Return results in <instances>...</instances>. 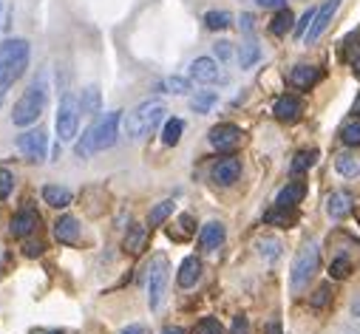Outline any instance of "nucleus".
<instances>
[{"label": "nucleus", "instance_id": "obj_12", "mask_svg": "<svg viewBox=\"0 0 360 334\" xmlns=\"http://www.w3.org/2000/svg\"><path fill=\"white\" fill-rule=\"evenodd\" d=\"M338 6H340V0H323V6L315 12L312 29H309V34H307V43H318V40H321V34L326 32V26H329V20L335 18Z\"/></svg>", "mask_w": 360, "mask_h": 334}, {"label": "nucleus", "instance_id": "obj_53", "mask_svg": "<svg viewBox=\"0 0 360 334\" xmlns=\"http://www.w3.org/2000/svg\"><path fill=\"white\" fill-rule=\"evenodd\" d=\"M51 334H63V331H51Z\"/></svg>", "mask_w": 360, "mask_h": 334}, {"label": "nucleus", "instance_id": "obj_54", "mask_svg": "<svg viewBox=\"0 0 360 334\" xmlns=\"http://www.w3.org/2000/svg\"><path fill=\"white\" fill-rule=\"evenodd\" d=\"M357 114H360V102H357Z\"/></svg>", "mask_w": 360, "mask_h": 334}, {"label": "nucleus", "instance_id": "obj_25", "mask_svg": "<svg viewBox=\"0 0 360 334\" xmlns=\"http://www.w3.org/2000/svg\"><path fill=\"white\" fill-rule=\"evenodd\" d=\"M182 133H185V122L182 119H167L165 128H162V142L173 147L179 139H182Z\"/></svg>", "mask_w": 360, "mask_h": 334}, {"label": "nucleus", "instance_id": "obj_33", "mask_svg": "<svg viewBox=\"0 0 360 334\" xmlns=\"http://www.w3.org/2000/svg\"><path fill=\"white\" fill-rule=\"evenodd\" d=\"M205 26H207L210 32H221V29L230 26V15H227V12H207V15H205Z\"/></svg>", "mask_w": 360, "mask_h": 334}, {"label": "nucleus", "instance_id": "obj_39", "mask_svg": "<svg viewBox=\"0 0 360 334\" xmlns=\"http://www.w3.org/2000/svg\"><path fill=\"white\" fill-rule=\"evenodd\" d=\"M329 272H332V278H349V275H352V261L335 258L332 267H329Z\"/></svg>", "mask_w": 360, "mask_h": 334}, {"label": "nucleus", "instance_id": "obj_26", "mask_svg": "<svg viewBox=\"0 0 360 334\" xmlns=\"http://www.w3.org/2000/svg\"><path fill=\"white\" fill-rule=\"evenodd\" d=\"M335 171L343 176V179H354L360 173V161L354 156H338L335 159Z\"/></svg>", "mask_w": 360, "mask_h": 334}, {"label": "nucleus", "instance_id": "obj_29", "mask_svg": "<svg viewBox=\"0 0 360 334\" xmlns=\"http://www.w3.org/2000/svg\"><path fill=\"white\" fill-rule=\"evenodd\" d=\"M216 102H219V97H216L213 91H202V94H196V97L191 100V108H193L196 114H207Z\"/></svg>", "mask_w": 360, "mask_h": 334}, {"label": "nucleus", "instance_id": "obj_17", "mask_svg": "<svg viewBox=\"0 0 360 334\" xmlns=\"http://www.w3.org/2000/svg\"><path fill=\"white\" fill-rule=\"evenodd\" d=\"M318 79H321V68H315V65H295V68L290 71V82H292L298 91L312 88Z\"/></svg>", "mask_w": 360, "mask_h": 334}, {"label": "nucleus", "instance_id": "obj_28", "mask_svg": "<svg viewBox=\"0 0 360 334\" xmlns=\"http://www.w3.org/2000/svg\"><path fill=\"white\" fill-rule=\"evenodd\" d=\"M79 108H82V114H85V116H91V114H97V111H100V91H97L94 86L82 91V97H79Z\"/></svg>", "mask_w": 360, "mask_h": 334}, {"label": "nucleus", "instance_id": "obj_50", "mask_svg": "<svg viewBox=\"0 0 360 334\" xmlns=\"http://www.w3.org/2000/svg\"><path fill=\"white\" fill-rule=\"evenodd\" d=\"M343 334H360V326H349Z\"/></svg>", "mask_w": 360, "mask_h": 334}, {"label": "nucleus", "instance_id": "obj_11", "mask_svg": "<svg viewBox=\"0 0 360 334\" xmlns=\"http://www.w3.org/2000/svg\"><path fill=\"white\" fill-rule=\"evenodd\" d=\"M241 128L238 125H230V122H224V125H216L210 133H207V139H210V145L216 147V150H233V147H238L241 145Z\"/></svg>", "mask_w": 360, "mask_h": 334}, {"label": "nucleus", "instance_id": "obj_49", "mask_svg": "<svg viewBox=\"0 0 360 334\" xmlns=\"http://www.w3.org/2000/svg\"><path fill=\"white\" fill-rule=\"evenodd\" d=\"M269 334H281V326L278 323H269Z\"/></svg>", "mask_w": 360, "mask_h": 334}, {"label": "nucleus", "instance_id": "obj_32", "mask_svg": "<svg viewBox=\"0 0 360 334\" xmlns=\"http://www.w3.org/2000/svg\"><path fill=\"white\" fill-rule=\"evenodd\" d=\"M340 139H343V145H349V147H360V119L346 122Z\"/></svg>", "mask_w": 360, "mask_h": 334}, {"label": "nucleus", "instance_id": "obj_23", "mask_svg": "<svg viewBox=\"0 0 360 334\" xmlns=\"http://www.w3.org/2000/svg\"><path fill=\"white\" fill-rule=\"evenodd\" d=\"M315 161H318V150H298L292 164H290V171H292V176H304Z\"/></svg>", "mask_w": 360, "mask_h": 334}, {"label": "nucleus", "instance_id": "obj_37", "mask_svg": "<svg viewBox=\"0 0 360 334\" xmlns=\"http://www.w3.org/2000/svg\"><path fill=\"white\" fill-rule=\"evenodd\" d=\"M312 20H315V9L304 12V18L295 23V37H298V40H307V34H309V29H312Z\"/></svg>", "mask_w": 360, "mask_h": 334}, {"label": "nucleus", "instance_id": "obj_36", "mask_svg": "<svg viewBox=\"0 0 360 334\" xmlns=\"http://www.w3.org/2000/svg\"><path fill=\"white\" fill-rule=\"evenodd\" d=\"M15 190V173L9 167H0V201L9 199V193Z\"/></svg>", "mask_w": 360, "mask_h": 334}, {"label": "nucleus", "instance_id": "obj_18", "mask_svg": "<svg viewBox=\"0 0 360 334\" xmlns=\"http://www.w3.org/2000/svg\"><path fill=\"white\" fill-rule=\"evenodd\" d=\"M301 100L298 97H290V94H284V97H278L276 100V105H273V114H276V119H281V122H292V119H298L301 116Z\"/></svg>", "mask_w": 360, "mask_h": 334}, {"label": "nucleus", "instance_id": "obj_21", "mask_svg": "<svg viewBox=\"0 0 360 334\" xmlns=\"http://www.w3.org/2000/svg\"><path fill=\"white\" fill-rule=\"evenodd\" d=\"M307 196V187L301 185V182H292V185H287L278 196H276V207H287V210H295L298 207V201Z\"/></svg>", "mask_w": 360, "mask_h": 334}, {"label": "nucleus", "instance_id": "obj_20", "mask_svg": "<svg viewBox=\"0 0 360 334\" xmlns=\"http://www.w3.org/2000/svg\"><path fill=\"white\" fill-rule=\"evenodd\" d=\"M71 199H74V196H71L68 187H60V185H46V187H43V201H46L49 207H54V210L68 207Z\"/></svg>", "mask_w": 360, "mask_h": 334}, {"label": "nucleus", "instance_id": "obj_22", "mask_svg": "<svg viewBox=\"0 0 360 334\" xmlns=\"http://www.w3.org/2000/svg\"><path fill=\"white\" fill-rule=\"evenodd\" d=\"M264 221L273 224V227H292L295 224V210H287V207H276L264 213Z\"/></svg>", "mask_w": 360, "mask_h": 334}, {"label": "nucleus", "instance_id": "obj_4", "mask_svg": "<svg viewBox=\"0 0 360 334\" xmlns=\"http://www.w3.org/2000/svg\"><path fill=\"white\" fill-rule=\"evenodd\" d=\"M318 267H321V249H318V243H315V241H307V243L298 249L295 264H292V278H290L292 292L307 289V283L315 278Z\"/></svg>", "mask_w": 360, "mask_h": 334}, {"label": "nucleus", "instance_id": "obj_24", "mask_svg": "<svg viewBox=\"0 0 360 334\" xmlns=\"http://www.w3.org/2000/svg\"><path fill=\"white\" fill-rule=\"evenodd\" d=\"M292 23H295L292 12H290V9H278V15L273 18V23H269V32H273L276 37H281V34H287L290 29H295Z\"/></svg>", "mask_w": 360, "mask_h": 334}, {"label": "nucleus", "instance_id": "obj_10", "mask_svg": "<svg viewBox=\"0 0 360 334\" xmlns=\"http://www.w3.org/2000/svg\"><path fill=\"white\" fill-rule=\"evenodd\" d=\"M238 176H241V161H238L236 156H224V159H219V161L213 164V171H210V179H213L216 185H221V187L236 185Z\"/></svg>", "mask_w": 360, "mask_h": 334}, {"label": "nucleus", "instance_id": "obj_13", "mask_svg": "<svg viewBox=\"0 0 360 334\" xmlns=\"http://www.w3.org/2000/svg\"><path fill=\"white\" fill-rule=\"evenodd\" d=\"M224 224L221 221H210V224H205L202 227V232H199V246L205 249V253H213V249H219L221 243H224Z\"/></svg>", "mask_w": 360, "mask_h": 334}, {"label": "nucleus", "instance_id": "obj_47", "mask_svg": "<svg viewBox=\"0 0 360 334\" xmlns=\"http://www.w3.org/2000/svg\"><path fill=\"white\" fill-rule=\"evenodd\" d=\"M122 334H148V331H145V326H128Z\"/></svg>", "mask_w": 360, "mask_h": 334}, {"label": "nucleus", "instance_id": "obj_38", "mask_svg": "<svg viewBox=\"0 0 360 334\" xmlns=\"http://www.w3.org/2000/svg\"><path fill=\"white\" fill-rule=\"evenodd\" d=\"M196 334H224V326H221L216 317H205V320L196 326Z\"/></svg>", "mask_w": 360, "mask_h": 334}, {"label": "nucleus", "instance_id": "obj_45", "mask_svg": "<svg viewBox=\"0 0 360 334\" xmlns=\"http://www.w3.org/2000/svg\"><path fill=\"white\" fill-rule=\"evenodd\" d=\"M258 6H266V9H273V6H276V9H287L284 0H258Z\"/></svg>", "mask_w": 360, "mask_h": 334}, {"label": "nucleus", "instance_id": "obj_51", "mask_svg": "<svg viewBox=\"0 0 360 334\" xmlns=\"http://www.w3.org/2000/svg\"><path fill=\"white\" fill-rule=\"evenodd\" d=\"M352 65H354V71H357V74H360V54H357V57H354V60H352Z\"/></svg>", "mask_w": 360, "mask_h": 334}, {"label": "nucleus", "instance_id": "obj_1", "mask_svg": "<svg viewBox=\"0 0 360 334\" xmlns=\"http://www.w3.org/2000/svg\"><path fill=\"white\" fill-rule=\"evenodd\" d=\"M120 122H122V114L120 111H108L103 114L91 128L82 133V139L77 142V156L79 159H88L100 150H108L117 145V136H120Z\"/></svg>", "mask_w": 360, "mask_h": 334}, {"label": "nucleus", "instance_id": "obj_8", "mask_svg": "<svg viewBox=\"0 0 360 334\" xmlns=\"http://www.w3.org/2000/svg\"><path fill=\"white\" fill-rule=\"evenodd\" d=\"M191 79L202 82V86H216V82H224V71L213 57H199L191 65Z\"/></svg>", "mask_w": 360, "mask_h": 334}, {"label": "nucleus", "instance_id": "obj_5", "mask_svg": "<svg viewBox=\"0 0 360 334\" xmlns=\"http://www.w3.org/2000/svg\"><path fill=\"white\" fill-rule=\"evenodd\" d=\"M43 108H46V86H43V82H32L29 91L15 102L12 122H15L18 128H26V125H32V122L40 119Z\"/></svg>", "mask_w": 360, "mask_h": 334}, {"label": "nucleus", "instance_id": "obj_46", "mask_svg": "<svg viewBox=\"0 0 360 334\" xmlns=\"http://www.w3.org/2000/svg\"><path fill=\"white\" fill-rule=\"evenodd\" d=\"M241 32L250 37V32H252V15H241Z\"/></svg>", "mask_w": 360, "mask_h": 334}, {"label": "nucleus", "instance_id": "obj_3", "mask_svg": "<svg viewBox=\"0 0 360 334\" xmlns=\"http://www.w3.org/2000/svg\"><path fill=\"white\" fill-rule=\"evenodd\" d=\"M162 116H165V105L159 100H148V102L136 105L125 116V136L128 139H145V136H150L159 128Z\"/></svg>", "mask_w": 360, "mask_h": 334}, {"label": "nucleus", "instance_id": "obj_43", "mask_svg": "<svg viewBox=\"0 0 360 334\" xmlns=\"http://www.w3.org/2000/svg\"><path fill=\"white\" fill-rule=\"evenodd\" d=\"M230 334H250V323H247V317H244V314H238V317L233 320Z\"/></svg>", "mask_w": 360, "mask_h": 334}, {"label": "nucleus", "instance_id": "obj_19", "mask_svg": "<svg viewBox=\"0 0 360 334\" xmlns=\"http://www.w3.org/2000/svg\"><path fill=\"white\" fill-rule=\"evenodd\" d=\"M54 238L60 243H77L79 241V221L74 215H63L54 221Z\"/></svg>", "mask_w": 360, "mask_h": 334}, {"label": "nucleus", "instance_id": "obj_40", "mask_svg": "<svg viewBox=\"0 0 360 334\" xmlns=\"http://www.w3.org/2000/svg\"><path fill=\"white\" fill-rule=\"evenodd\" d=\"M332 300V289L329 286H321V289H315V295H312V309H321V306H326Z\"/></svg>", "mask_w": 360, "mask_h": 334}, {"label": "nucleus", "instance_id": "obj_15", "mask_svg": "<svg viewBox=\"0 0 360 334\" xmlns=\"http://www.w3.org/2000/svg\"><path fill=\"white\" fill-rule=\"evenodd\" d=\"M202 278V261L196 255H188L182 261V267H179V275H176V283L182 286V289H191L196 286V281Z\"/></svg>", "mask_w": 360, "mask_h": 334}, {"label": "nucleus", "instance_id": "obj_7", "mask_svg": "<svg viewBox=\"0 0 360 334\" xmlns=\"http://www.w3.org/2000/svg\"><path fill=\"white\" fill-rule=\"evenodd\" d=\"M165 286H167V261H165V255H156L148 267V306L153 312L162 306Z\"/></svg>", "mask_w": 360, "mask_h": 334}, {"label": "nucleus", "instance_id": "obj_35", "mask_svg": "<svg viewBox=\"0 0 360 334\" xmlns=\"http://www.w3.org/2000/svg\"><path fill=\"white\" fill-rule=\"evenodd\" d=\"M162 88H167L170 94H188L191 91V79H185V76H167L162 82Z\"/></svg>", "mask_w": 360, "mask_h": 334}, {"label": "nucleus", "instance_id": "obj_9", "mask_svg": "<svg viewBox=\"0 0 360 334\" xmlns=\"http://www.w3.org/2000/svg\"><path fill=\"white\" fill-rule=\"evenodd\" d=\"M18 147H20V153L23 156H29L32 161H43L46 159V150H49V136H46V131H29V133H23L20 139H18Z\"/></svg>", "mask_w": 360, "mask_h": 334}, {"label": "nucleus", "instance_id": "obj_2", "mask_svg": "<svg viewBox=\"0 0 360 334\" xmlns=\"http://www.w3.org/2000/svg\"><path fill=\"white\" fill-rule=\"evenodd\" d=\"M29 57H32V48L20 37H15V40L9 37V40L0 43V88L15 86V82L26 74Z\"/></svg>", "mask_w": 360, "mask_h": 334}, {"label": "nucleus", "instance_id": "obj_42", "mask_svg": "<svg viewBox=\"0 0 360 334\" xmlns=\"http://www.w3.org/2000/svg\"><path fill=\"white\" fill-rule=\"evenodd\" d=\"M43 249H46V246H43L40 241H29V243L23 246V255H26V258H40Z\"/></svg>", "mask_w": 360, "mask_h": 334}, {"label": "nucleus", "instance_id": "obj_52", "mask_svg": "<svg viewBox=\"0 0 360 334\" xmlns=\"http://www.w3.org/2000/svg\"><path fill=\"white\" fill-rule=\"evenodd\" d=\"M354 314H360V300H357V303H354Z\"/></svg>", "mask_w": 360, "mask_h": 334}, {"label": "nucleus", "instance_id": "obj_41", "mask_svg": "<svg viewBox=\"0 0 360 334\" xmlns=\"http://www.w3.org/2000/svg\"><path fill=\"white\" fill-rule=\"evenodd\" d=\"M188 235H193V215H182V218H179L176 238H188Z\"/></svg>", "mask_w": 360, "mask_h": 334}, {"label": "nucleus", "instance_id": "obj_31", "mask_svg": "<svg viewBox=\"0 0 360 334\" xmlns=\"http://www.w3.org/2000/svg\"><path fill=\"white\" fill-rule=\"evenodd\" d=\"M170 213H173V201H162V204H156V207L150 210L148 224H150V227H159V224H165V221L170 218Z\"/></svg>", "mask_w": 360, "mask_h": 334}, {"label": "nucleus", "instance_id": "obj_48", "mask_svg": "<svg viewBox=\"0 0 360 334\" xmlns=\"http://www.w3.org/2000/svg\"><path fill=\"white\" fill-rule=\"evenodd\" d=\"M162 334H185V328H179V326H167Z\"/></svg>", "mask_w": 360, "mask_h": 334}, {"label": "nucleus", "instance_id": "obj_6", "mask_svg": "<svg viewBox=\"0 0 360 334\" xmlns=\"http://www.w3.org/2000/svg\"><path fill=\"white\" fill-rule=\"evenodd\" d=\"M79 100L74 94H65L60 100V108H57V119H54V128H57V139L60 142H71L77 136V128H79Z\"/></svg>", "mask_w": 360, "mask_h": 334}, {"label": "nucleus", "instance_id": "obj_44", "mask_svg": "<svg viewBox=\"0 0 360 334\" xmlns=\"http://www.w3.org/2000/svg\"><path fill=\"white\" fill-rule=\"evenodd\" d=\"M216 57H219V60H224V62L233 57V48H230V43H227V40H219V43H216Z\"/></svg>", "mask_w": 360, "mask_h": 334}, {"label": "nucleus", "instance_id": "obj_34", "mask_svg": "<svg viewBox=\"0 0 360 334\" xmlns=\"http://www.w3.org/2000/svg\"><path fill=\"white\" fill-rule=\"evenodd\" d=\"M258 249H261V255H264L266 261H273V258L281 255V241H276V238H261V241H258Z\"/></svg>", "mask_w": 360, "mask_h": 334}, {"label": "nucleus", "instance_id": "obj_27", "mask_svg": "<svg viewBox=\"0 0 360 334\" xmlns=\"http://www.w3.org/2000/svg\"><path fill=\"white\" fill-rule=\"evenodd\" d=\"M145 238H148V229L139 227V224H134L128 229V235H125V249H128V253H139V249L145 246Z\"/></svg>", "mask_w": 360, "mask_h": 334}, {"label": "nucleus", "instance_id": "obj_16", "mask_svg": "<svg viewBox=\"0 0 360 334\" xmlns=\"http://www.w3.org/2000/svg\"><path fill=\"white\" fill-rule=\"evenodd\" d=\"M37 227H40V215H37L34 210H23V213H18V215L12 218L9 232H12L15 238H26V235H32Z\"/></svg>", "mask_w": 360, "mask_h": 334}, {"label": "nucleus", "instance_id": "obj_30", "mask_svg": "<svg viewBox=\"0 0 360 334\" xmlns=\"http://www.w3.org/2000/svg\"><path fill=\"white\" fill-rule=\"evenodd\" d=\"M258 57H261V51H258V43H255V40H247V43L241 46V51H238V62H241V68H250Z\"/></svg>", "mask_w": 360, "mask_h": 334}, {"label": "nucleus", "instance_id": "obj_14", "mask_svg": "<svg viewBox=\"0 0 360 334\" xmlns=\"http://www.w3.org/2000/svg\"><path fill=\"white\" fill-rule=\"evenodd\" d=\"M352 204H354L352 193L338 190V193H332V196H329V201H326V213H329V218H332V221H343V218L352 213Z\"/></svg>", "mask_w": 360, "mask_h": 334}]
</instances>
